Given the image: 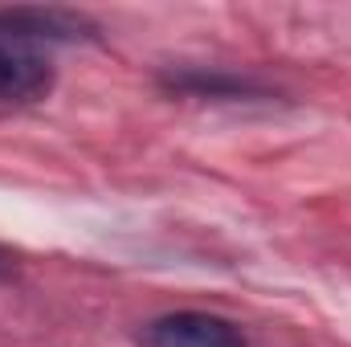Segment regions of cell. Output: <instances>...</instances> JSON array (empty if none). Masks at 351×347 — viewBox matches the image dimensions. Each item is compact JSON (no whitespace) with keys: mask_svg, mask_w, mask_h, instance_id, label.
Masks as SVG:
<instances>
[{"mask_svg":"<svg viewBox=\"0 0 351 347\" xmlns=\"http://www.w3.org/2000/svg\"><path fill=\"white\" fill-rule=\"evenodd\" d=\"M49 86L53 70L41 45L0 16V102H37Z\"/></svg>","mask_w":351,"mask_h":347,"instance_id":"6da1fadb","label":"cell"},{"mask_svg":"<svg viewBox=\"0 0 351 347\" xmlns=\"http://www.w3.org/2000/svg\"><path fill=\"white\" fill-rule=\"evenodd\" d=\"M143 347H250L245 331L225 319V315H208V311H172L160 315L143 327L139 335Z\"/></svg>","mask_w":351,"mask_h":347,"instance_id":"7a4b0ae2","label":"cell"}]
</instances>
